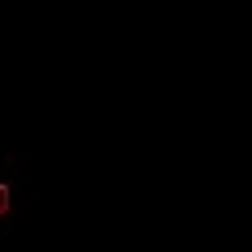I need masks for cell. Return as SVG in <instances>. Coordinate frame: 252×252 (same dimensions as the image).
Segmentation results:
<instances>
[{"mask_svg": "<svg viewBox=\"0 0 252 252\" xmlns=\"http://www.w3.org/2000/svg\"><path fill=\"white\" fill-rule=\"evenodd\" d=\"M9 206H13V198H9V185H0V215H9Z\"/></svg>", "mask_w": 252, "mask_h": 252, "instance_id": "obj_1", "label": "cell"}]
</instances>
